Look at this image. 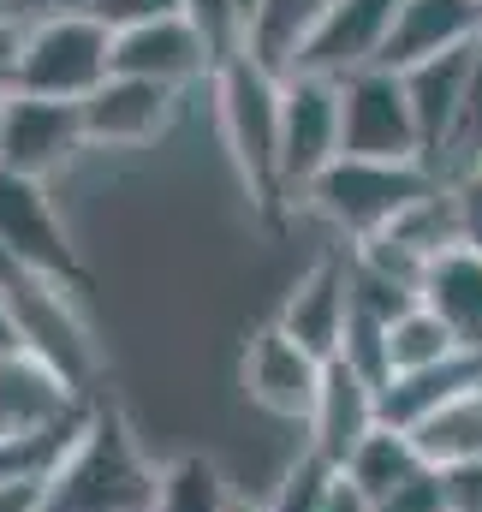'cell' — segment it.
Here are the masks:
<instances>
[{
	"instance_id": "cell-1",
	"label": "cell",
	"mask_w": 482,
	"mask_h": 512,
	"mask_svg": "<svg viewBox=\"0 0 482 512\" xmlns=\"http://www.w3.org/2000/svg\"><path fill=\"white\" fill-rule=\"evenodd\" d=\"M161 465L143 459L131 423L114 405H96L60 465L48 471V507L42 512H155Z\"/></svg>"
},
{
	"instance_id": "cell-2",
	"label": "cell",
	"mask_w": 482,
	"mask_h": 512,
	"mask_svg": "<svg viewBox=\"0 0 482 512\" xmlns=\"http://www.w3.org/2000/svg\"><path fill=\"white\" fill-rule=\"evenodd\" d=\"M209 96H215V126L221 143L239 167L250 203L280 221L286 209V179H280V108H286V78H274L268 66H256L250 54L227 60L215 78H209Z\"/></svg>"
},
{
	"instance_id": "cell-3",
	"label": "cell",
	"mask_w": 482,
	"mask_h": 512,
	"mask_svg": "<svg viewBox=\"0 0 482 512\" xmlns=\"http://www.w3.org/2000/svg\"><path fill=\"white\" fill-rule=\"evenodd\" d=\"M435 185H447L429 161H352V155H340L310 191H304V203L340 233V239H375V233H387L411 203H423Z\"/></svg>"
},
{
	"instance_id": "cell-4",
	"label": "cell",
	"mask_w": 482,
	"mask_h": 512,
	"mask_svg": "<svg viewBox=\"0 0 482 512\" xmlns=\"http://www.w3.org/2000/svg\"><path fill=\"white\" fill-rule=\"evenodd\" d=\"M114 78V24L96 12H54L24 18V54H18V90L48 102H90Z\"/></svg>"
},
{
	"instance_id": "cell-5",
	"label": "cell",
	"mask_w": 482,
	"mask_h": 512,
	"mask_svg": "<svg viewBox=\"0 0 482 512\" xmlns=\"http://www.w3.org/2000/svg\"><path fill=\"white\" fill-rule=\"evenodd\" d=\"M0 245L12 251V262L30 274V280H54L66 292H78L90 274H84V256L72 245L54 197L42 179H18V173H0Z\"/></svg>"
},
{
	"instance_id": "cell-6",
	"label": "cell",
	"mask_w": 482,
	"mask_h": 512,
	"mask_svg": "<svg viewBox=\"0 0 482 512\" xmlns=\"http://www.w3.org/2000/svg\"><path fill=\"white\" fill-rule=\"evenodd\" d=\"M340 155L352 161H429L399 72H358L340 84Z\"/></svg>"
},
{
	"instance_id": "cell-7",
	"label": "cell",
	"mask_w": 482,
	"mask_h": 512,
	"mask_svg": "<svg viewBox=\"0 0 482 512\" xmlns=\"http://www.w3.org/2000/svg\"><path fill=\"white\" fill-rule=\"evenodd\" d=\"M0 310H6V322H12V334H18L24 352H36L42 364H54L66 382L90 399V387H96V370H102V364H96V340H90L84 316L72 310V292H66V286H54V280H30V274H24Z\"/></svg>"
},
{
	"instance_id": "cell-8",
	"label": "cell",
	"mask_w": 482,
	"mask_h": 512,
	"mask_svg": "<svg viewBox=\"0 0 482 512\" xmlns=\"http://www.w3.org/2000/svg\"><path fill=\"white\" fill-rule=\"evenodd\" d=\"M393 12H399V0H334V6L310 24V36L298 42L292 72L328 78V84H346V78H358V72H375V66H381V48H387V36H393ZM292 72H286V78H292Z\"/></svg>"
},
{
	"instance_id": "cell-9",
	"label": "cell",
	"mask_w": 482,
	"mask_h": 512,
	"mask_svg": "<svg viewBox=\"0 0 482 512\" xmlns=\"http://www.w3.org/2000/svg\"><path fill=\"white\" fill-rule=\"evenodd\" d=\"M78 149H90L78 102H48V96H24V90H12L0 102V173L48 185Z\"/></svg>"
},
{
	"instance_id": "cell-10",
	"label": "cell",
	"mask_w": 482,
	"mask_h": 512,
	"mask_svg": "<svg viewBox=\"0 0 482 512\" xmlns=\"http://www.w3.org/2000/svg\"><path fill=\"white\" fill-rule=\"evenodd\" d=\"M340 161V84L328 78H286V108H280V179L286 203H304V191Z\"/></svg>"
},
{
	"instance_id": "cell-11",
	"label": "cell",
	"mask_w": 482,
	"mask_h": 512,
	"mask_svg": "<svg viewBox=\"0 0 482 512\" xmlns=\"http://www.w3.org/2000/svg\"><path fill=\"white\" fill-rule=\"evenodd\" d=\"M322 376H328V364L316 358V352H304L280 322H268V328H256L250 340H244V358H239V382L250 393V405L256 411H268V417H280V423H310V411H316V393H322Z\"/></svg>"
},
{
	"instance_id": "cell-12",
	"label": "cell",
	"mask_w": 482,
	"mask_h": 512,
	"mask_svg": "<svg viewBox=\"0 0 482 512\" xmlns=\"http://www.w3.org/2000/svg\"><path fill=\"white\" fill-rule=\"evenodd\" d=\"M304 352H316L322 364L340 358L346 346V322H352V251H322L286 292L280 316H274Z\"/></svg>"
},
{
	"instance_id": "cell-13",
	"label": "cell",
	"mask_w": 482,
	"mask_h": 512,
	"mask_svg": "<svg viewBox=\"0 0 482 512\" xmlns=\"http://www.w3.org/2000/svg\"><path fill=\"white\" fill-rule=\"evenodd\" d=\"M114 72L167 84V90L185 96L191 84H209L215 78V54L197 36V24L185 12H173V18H149V24L114 30Z\"/></svg>"
},
{
	"instance_id": "cell-14",
	"label": "cell",
	"mask_w": 482,
	"mask_h": 512,
	"mask_svg": "<svg viewBox=\"0 0 482 512\" xmlns=\"http://www.w3.org/2000/svg\"><path fill=\"white\" fill-rule=\"evenodd\" d=\"M173 114H179V90L114 72L84 102V137H90V149H143L173 126Z\"/></svg>"
},
{
	"instance_id": "cell-15",
	"label": "cell",
	"mask_w": 482,
	"mask_h": 512,
	"mask_svg": "<svg viewBox=\"0 0 482 512\" xmlns=\"http://www.w3.org/2000/svg\"><path fill=\"white\" fill-rule=\"evenodd\" d=\"M477 54H482V42L477 48H459V54H441V60H423V66H411V72H399L405 90H411V114H417L423 155H429L435 173H441L453 137H459V126H465L471 84H477Z\"/></svg>"
},
{
	"instance_id": "cell-16",
	"label": "cell",
	"mask_w": 482,
	"mask_h": 512,
	"mask_svg": "<svg viewBox=\"0 0 482 512\" xmlns=\"http://www.w3.org/2000/svg\"><path fill=\"white\" fill-rule=\"evenodd\" d=\"M482 42V0H399L393 36L381 48V72H411L423 60L459 54Z\"/></svg>"
},
{
	"instance_id": "cell-17",
	"label": "cell",
	"mask_w": 482,
	"mask_h": 512,
	"mask_svg": "<svg viewBox=\"0 0 482 512\" xmlns=\"http://www.w3.org/2000/svg\"><path fill=\"white\" fill-rule=\"evenodd\" d=\"M375 429H381V387L363 382L352 364L334 358L328 376H322V393H316V411L304 423L310 453H322L334 471H346V459L358 453Z\"/></svg>"
},
{
	"instance_id": "cell-18",
	"label": "cell",
	"mask_w": 482,
	"mask_h": 512,
	"mask_svg": "<svg viewBox=\"0 0 482 512\" xmlns=\"http://www.w3.org/2000/svg\"><path fill=\"white\" fill-rule=\"evenodd\" d=\"M482 387V358L471 352H453L447 364H429V370H411V376H393L381 387V423L387 429H417L423 417H435L441 405H453L459 393Z\"/></svg>"
},
{
	"instance_id": "cell-19",
	"label": "cell",
	"mask_w": 482,
	"mask_h": 512,
	"mask_svg": "<svg viewBox=\"0 0 482 512\" xmlns=\"http://www.w3.org/2000/svg\"><path fill=\"white\" fill-rule=\"evenodd\" d=\"M423 304L453 328V340L482 358V262L477 251H447L429 262V274H423Z\"/></svg>"
},
{
	"instance_id": "cell-20",
	"label": "cell",
	"mask_w": 482,
	"mask_h": 512,
	"mask_svg": "<svg viewBox=\"0 0 482 512\" xmlns=\"http://www.w3.org/2000/svg\"><path fill=\"white\" fill-rule=\"evenodd\" d=\"M411 441H417V453H423L435 471H453V465L482 459V387L459 393V399L441 405L435 417H423V423L411 429Z\"/></svg>"
},
{
	"instance_id": "cell-21",
	"label": "cell",
	"mask_w": 482,
	"mask_h": 512,
	"mask_svg": "<svg viewBox=\"0 0 482 512\" xmlns=\"http://www.w3.org/2000/svg\"><path fill=\"white\" fill-rule=\"evenodd\" d=\"M334 0H262V12H256V24H250V60L256 66H268L274 78H286L292 72V60H298V42L310 36V24L328 12Z\"/></svg>"
},
{
	"instance_id": "cell-22",
	"label": "cell",
	"mask_w": 482,
	"mask_h": 512,
	"mask_svg": "<svg viewBox=\"0 0 482 512\" xmlns=\"http://www.w3.org/2000/svg\"><path fill=\"white\" fill-rule=\"evenodd\" d=\"M423 465H429V459L417 453V441H411L405 429H387V423H381L358 453L346 459V483H358L369 501H387V495H393L405 477H417Z\"/></svg>"
},
{
	"instance_id": "cell-23",
	"label": "cell",
	"mask_w": 482,
	"mask_h": 512,
	"mask_svg": "<svg viewBox=\"0 0 482 512\" xmlns=\"http://www.w3.org/2000/svg\"><path fill=\"white\" fill-rule=\"evenodd\" d=\"M155 512H233V489L215 459L179 453L155 477Z\"/></svg>"
},
{
	"instance_id": "cell-24",
	"label": "cell",
	"mask_w": 482,
	"mask_h": 512,
	"mask_svg": "<svg viewBox=\"0 0 482 512\" xmlns=\"http://www.w3.org/2000/svg\"><path fill=\"white\" fill-rule=\"evenodd\" d=\"M453 352H465V346L453 340V328H447L429 304H411V310L387 328V358H393V376H411V370L447 364Z\"/></svg>"
},
{
	"instance_id": "cell-25",
	"label": "cell",
	"mask_w": 482,
	"mask_h": 512,
	"mask_svg": "<svg viewBox=\"0 0 482 512\" xmlns=\"http://www.w3.org/2000/svg\"><path fill=\"white\" fill-rule=\"evenodd\" d=\"M185 18H191V24H197V36L209 42L215 72L250 48V30H244V6H239V0H185Z\"/></svg>"
},
{
	"instance_id": "cell-26",
	"label": "cell",
	"mask_w": 482,
	"mask_h": 512,
	"mask_svg": "<svg viewBox=\"0 0 482 512\" xmlns=\"http://www.w3.org/2000/svg\"><path fill=\"white\" fill-rule=\"evenodd\" d=\"M334 465L322 459V453H298L292 465H286V477H280V489H274V501H268V512H322L328 507V489H334Z\"/></svg>"
},
{
	"instance_id": "cell-27",
	"label": "cell",
	"mask_w": 482,
	"mask_h": 512,
	"mask_svg": "<svg viewBox=\"0 0 482 512\" xmlns=\"http://www.w3.org/2000/svg\"><path fill=\"white\" fill-rule=\"evenodd\" d=\"M375 512H447V477L435 465H423L417 477H405L387 501H375Z\"/></svg>"
},
{
	"instance_id": "cell-28",
	"label": "cell",
	"mask_w": 482,
	"mask_h": 512,
	"mask_svg": "<svg viewBox=\"0 0 482 512\" xmlns=\"http://www.w3.org/2000/svg\"><path fill=\"white\" fill-rule=\"evenodd\" d=\"M18 54H24V18L6 12V0H0V102L18 90Z\"/></svg>"
},
{
	"instance_id": "cell-29",
	"label": "cell",
	"mask_w": 482,
	"mask_h": 512,
	"mask_svg": "<svg viewBox=\"0 0 482 512\" xmlns=\"http://www.w3.org/2000/svg\"><path fill=\"white\" fill-rule=\"evenodd\" d=\"M48 507V477L0 471V512H42Z\"/></svg>"
},
{
	"instance_id": "cell-30",
	"label": "cell",
	"mask_w": 482,
	"mask_h": 512,
	"mask_svg": "<svg viewBox=\"0 0 482 512\" xmlns=\"http://www.w3.org/2000/svg\"><path fill=\"white\" fill-rule=\"evenodd\" d=\"M173 12H185V0H102L96 18L125 30V24H149V18H173Z\"/></svg>"
},
{
	"instance_id": "cell-31",
	"label": "cell",
	"mask_w": 482,
	"mask_h": 512,
	"mask_svg": "<svg viewBox=\"0 0 482 512\" xmlns=\"http://www.w3.org/2000/svg\"><path fill=\"white\" fill-rule=\"evenodd\" d=\"M447 477V512H482V459L441 471Z\"/></svg>"
},
{
	"instance_id": "cell-32",
	"label": "cell",
	"mask_w": 482,
	"mask_h": 512,
	"mask_svg": "<svg viewBox=\"0 0 482 512\" xmlns=\"http://www.w3.org/2000/svg\"><path fill=\"white\" fill-rule=\"evenodd\" d=\"M18 18H54V12H102V0H6Z\"/></svg>"
},
{
	"instance_id": "cell-33",
	"label": "cell",
	"mask_w": 482,
	"mask_h": 512,
	"mask_svg": "<svg viewBox=\"0 0 482 512\" xmlns=\"http://www.w3.org/2000/svg\"><path fill=\"white\" fill-rule=\"evenodd\" d=\"M322 512H375V501L363 495L358 483H346V471H340V477H334V489H328V507H322Z\"/></svg>"
},
{
	"instance_id": "cell-34",
	"label": "cell",
	"mask_w": 482,
	"mask_h": 512,
	"mask_svg": "<svg viewBox=\"0 0 482 512\" xmlns=\"http://www.w3.org/2000/svg\"><path fill=\"white\" fill-rule=\"evenodd\" d=\"M465 191V251H477L482 262V191H471V185H459Z\"/></svg>"
},
{
	"instance_id": "cell-35",
	"label": "cell",
	"mask_w": 482,
	"mask_h": 512,
	"mask_svg": "<svg viewBox=\"0 0 482 512\" xmlns=\"http://www.w3.org/2000/svg\"><path fill=\"white\" fill-rule=\"evenodd\" d=\"M18 280H24V268H18V262H12V251L0 245V304L12 298V286H18Z\"/></svg>"
},
{
	"instance_id": "cell-36",
	"label": "cell",
	"mask_w": 482,
	"mask_h": 512,
	"mask_svg": "<svg viewBox=\"0 0 482 512\" xmlns=\"http://www.w3.org/2000/svg\"><path fill=\"white\" fill-rule=\"evenodd\" d=\"M18 352V334H12V322H6V310H0V364Z\"/></svg>"
},
{
	"instance_id": "cell-37",
	"label": "cell",
	"mask_w": 482,
	"mask_h": 512,
	"mask_svg": "<svg viewBox=\"0 0 482 512\" xmlns=\"http://www.w3.org/2000/svg\"><path fill=\"white\" fill-rule=\"evenodd\" d=\"M244 6V30H250V24H256V12H262V0H239Z\"/></svg>"
},
{
	"instance_id": "cell-38",
	"label": "cell",
	"mask_w": 482,
	"mask_h": 512,
	"mask_svg": "<svg viewBox=\"0 0 482 512\" xmlns=\"http://www.w3.org/2000/svg\"><path fill=\"white\" fill-rule=\"evenodd\" d=\"M233 512H268V507H250V501H233Z\"/></svg>"
},
{
	"instance_id": "cell-39",
	"label": "cell",
	"mask_w": 482,
	"mask_h": 512,
	"mask_svg": "<svg viewBox=\"0 0 482 512\" xmlns=\"http://www.w3.org/2000/svg\"><path fill=\"white\" fill-rule=\"evenodd\" d=\"M465 185H471V191H482V167H477V173H471V179H465Z\"/></svg>"
}]
</instances>
